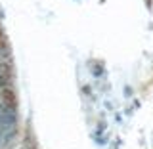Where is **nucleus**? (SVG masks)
<instances>
[{
	"label": "nucleus",
	"instance_id": "f257e3e1",
	"mask_svg": "<svg viewBox=\"0 0 153 149\" xmlns=\"http://www.w3.org/2000/svg\"><path fill=\"white\" fill-rule=\"evenodd\" d=\"M16 107L13 105H4L0 109V143H6L16 134Z\"/></svg>",
	"mask_w": 153,
	"mask_h": 149
}]
</instances>
